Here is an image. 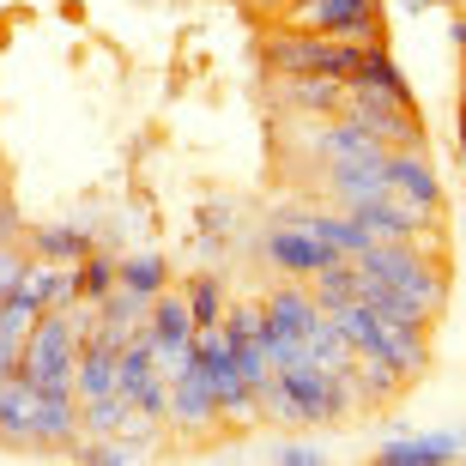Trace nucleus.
I'll return each instance as SVG.
<instances>
[{
  "label": "nucleus",
  "mask_w": 466,
  "mask_h": 466,
  "mask_svg": "<svg viewBox=\"0 0 466 466\" xmlns=\"http://www.w3.org/2000/svg\"><path fill=\"white\" fill-rule=\"evenodd\" d=\"M116 279L134 285V291H146V297H157L170 285V260L157 255V248H127V255H116Z\"/></svg>",
  "instance_id": "obj_23"
},
{
  "label": "nucleus",
  "mask_w": 466,
  "mask_h": 466,
  "mask_svg": "<svg viewBox=\"0 0 466 466\" xmlns=\"http://www.w3.org/2000/svg\"><path fill=\"white\" fill-rule=\"evenodd\" d=\"M260 61H267V73H273V79H291V73H328V79H351V73H358V43L279 25V31L260 36Z\"/></svg>",
  "instance_id": "obj_1"
},
{
  "label": "nucleus",
  "mask_w": 466,
  "mask_h": 466,
  "mask_svg": "<svg viewBox=\"0 0 466 466\" xmlns=\"http://www.w3.org/2000/svg\"><path fill=\"white\" fill-rule=\"evenodd\" d=\"M146 309H152V297L116 279V285L97 297V333H91V339H104V346L121 351L127 339H134V333H146Z\"/></svg>",
  "instance_id": "obj_12"
},
{
  "label": "nucleus",
  "mask_w": 466,
  "mask_h": 466,
  "mask_svg": "<svg viewBox=\"0 0 466 466\" xmlns=\"http://www.w3.org/2000/svg\"><path fill=\"white\" fill-rule=\"evenodd\" d=\"M182 297H188V309H194V328H207V321H225V279L218 273H194L188 285H182Z\"/></svg>",
  "instance_id": "obj_25"
},
{
  "label": "nucleus",
  "mask_w": 466,
  "mask_h": 466,
  "mask_svg": "<svg viewBox=\"0 0 466 466\" xmlns=\"http://www.w3.org/2000/svg\"><path fill=\"white\" fill-rule=\"evenodd\" d=\"M431 260H436L431 242H370L363 255H351V267H358L363 279H376V285H406V279H418Z\"/></svg>",
  "instance_id": "obj_11"
},
{
  "label": "nucleus",
  "mask_w": 466,
  "mask_h": 466,
  "mask_svg": "<svg viewBox=\"0 0 466 466\" xmlns=\"http://www.w3.org/2000/svg\"><path fill=\"white\" fill-rule=\"evenodd\" d=\"M333 321H339V333H346V346L351 351H370V358H381V315L376 309H363V303H346V309H328Z\"/></svg>",
  "instance_id": "obj_24"
},
{
  "label": "nucleus",
  "mask_w": 466,
  "mask_h": 466,
  "mask_svg": "<svg viewBox=\"0 0 466 466\" xmlns=\"http://www.w3.org/2000/svg\"><path fill=\"white\" fill-rule=\"evenodd\" d=\"M273 18L291 31L346 36V43L381 36V0H273Z\"/></svg>",
  "instance_id": "obj_3"
},
{
  "label": "nucleus",
  "mask_w": 466,
  "mask_h": 466,
  "mask_svg": "<svg viewBox=\"0 0 466 466\" xmlns=\"http://www.w3.org/2000/svg\"><path fill=\"white\" fill-rule=\"evenodd\" d=\"M346 376H351V388H358V406H381V400H394L400 388H412V381L400 376L388 358H370V351H358V358H351Z\"/></svg>",
  "instance_id": "obj_21"
},
{
  "label": "nucleus",
  "mask_w": 466,
  "mask_h": 466,
  "mask_svg": "<svg viewBox=\"0 0 466 466\" xmlns=\"http://www.w3.org/2000/svg\"><path fill=\"white\" fill-rule=\"evenodd\" d=\"M388 188L406 194L418 212L442 218V182H436V170H431V157H424V146H412V152H388Z\"/></svg>",
  "instance_id": "obj_13"
},
{
  "label": "nucleus",
  "mask_w": 466,
  "mask_h": 466,
  "mask_svg": "<svg viewBox=\"0 0 466 466\" xmlns=\"http://www.w3.org/2000/svg\"><path fill=\"white\" fill-rule=\"evenodd\" d=\"M449 43L466 55V13H454V18H449Z\"/></svg>",
  "instance_id": "obj_32"
},
{
  "label": "nucleus",
  "mask_w": 466,
  "mask_h": 466,
  "mask_svg": "<svg viewBox=\"0 0 466 466\" xmlns=\"http://www.w3.org/2000/svg\"><path fill=\"white\" fill-rule=\"evenodd\" d=\"M381 358L394 363L406 381H418L431 370V328H418V321H381Z\"/></svg>",
  "instance_id": "obj_16"
},
{
  "label": "nucleus",
  "mask_w": 466,
  "mask_h": 466,
  "mask_svg": "<svg viewBox=\"0 0 466 466\" xmlns=\"http://www.w3.org/2000/svg\"><path fill=\"white\" fill-rule=\"evenodd\" d=\"M36 321H43V309L36 303H25V297H0V376H13L18 358H25V346H31Z\"/></svg>",
  "instance_id": "obj_17"
},
{
  "label": "nucleus",
  "mask_w": 466,
  "mask_h": 466,
  "mask_svg": "<svg viewBox=\"0 0 466 466\" xmlns=\"http://www.w3.org/2000/svg\"><path fill=\"white\" fill-rule=\"evenodd\" d=\"M25 260H31V242L18 237V242H0V297H13L18 273H25Z\"/></svg>",
  "instance_id": "obj_30"
},
{
  "label": "nucleus",
  "mask_w": 466,
  "mask_h": 466,
  "mask_svg": "<svg viewBox=\"0 0 466 466\" xmlns=\"http://www.w3.org/2000/svg\"><path fill=\"white\" fill-rule=\"evenodd\" d=\"M164 431L170 436H218L225 418H218V394L200 363H188L182 376L170 381V412H164Z\"/></svg>",
  "instance_id": "obj_7"
},
{
  "label": "nucleus",
  "mask_w": 466,
  "mask_h": 466,
  "mask_svg": "<svg viewBox=\"0 0 466 466\" xmlns=\"http://www.w3.org/2000/svg\"><path fill=\"white\" fill-rule=\"evenodd\" d=\"M25 242H31V255L67 260V267H79V260L97 248V237H91L86 225H31V230H25Z\"/></svg>",
  "instance_id": "obj_19"
},
{
  "label": "nucleus",
  "mask_w": 466,
  "mask_h": 466,
  "mask_svg": "<svg viewBox=\"0 0 466 466\" xmlns=\"http://www.w3.org/2000/svg\"><path fill=\"white\" fill-rule=\"evenodd\" d=\"M279 388H285V394H291V406H297V431H333V424H346L351 412H363L351 376L321 370V363L279 370Z\"/></svg>",
  "instance_id": "obj_2"
},
{
  "label": "nucleus",
  "mask_w": 466,
  "mask_h": 466,
  "mask_svg": "<svg viewBox=\"0 0 466 466\" xmlns=\"http://www.w3.org/2000/svg\"><path fill=\"white\" fill-rule=\"evenodd\" d=\"M461 109H466V79H461Z\"/></svg>",
  "instance_id": "obj_34"
},
{
  "label": "nucleus",
  "mask_w": 466,
  "mask_h": 466,
  "mask_svg": "<svg viewBox=\"0 0 466 466\" xmlns=\"http://www.w3.org/2000/svg\"><path fill=\"white\" fill-rule=\"evenodd\" d=\"M97 394H116V346L86 339L73 358V400H97Z\"/></svg>",
  "instance_id": "obj_18"
},
{
  "label": "nucleus",
  "mask_w": 466,
  "mask_h": 466,
  "mask_svg": "<svg viewBox=\"0 0 466 466\" xmlns=\"http://www.w3.org/2000/svg\"><path fill=\"white\" fill-rule=\"evenodd\" d=\"M127 400L121 394H97V400H79V436H116Z\"/></svg>",
  "instance_id": "obj_26"
},
{
  "label": "nucleus",
  "mask_w": 466,
  "mask_h": 466,
  "mask_svg": "<svg viewBox=\"0 0 466 466\" xmlns=\"http://www.w3.org/2000/svg\"><path fill=\"white\" fill-rule=\"evenodd\" d=\"M73 358H79V333H73L67 309H43L31 346L18 358V376H31L43 394H73Z\"/></svg>",
  "instance_id": "obj_4"
},
{
  "label": "nucleus",
  "mask_w": 466,
  "mask_h": 466,
  "mask_svg": "<svg viewBox=\"0 0 466 466\" xmlns=\"http://www.w3.org/2000/svg\"><path fill=\"white\" fill-rule=\"evenodd\" d=\"M351 218H358L363 230H370V242H431L436 230H442V218H431V212H418L406 194H376V200H358V207H346Z\"/></svg>",
  "instance_id": "obj_6"
},
{
  "label": "nucleus",
  "mask_w": 466,
  "mask_h": 466,
  "mask_svg": "<svg viewBox=\"0 0 466 466\" xmlns=\"http://www.w3.org/2000/svg\"><path fill=\"white\" fill-rule=\"evenodd\" d=\"M36 406H43V388L31 376H0V442H13V449H31L36 436Z\"/></svg>",
  "instance_id": "obj_14"
},
{
  "label": "nucleus",
  "mask_w": 466,
  "mask_h": 466,
  "mask_svg": "<svg viewBox=\"0 0 466 466\" xmlns=\"http://www.w3.org/2000/svg\"><path fill=\"white\" fill-rule=\"evenodd\" d=\"M67 442H79V400L73 394H43L31 449H67Z\"/></svg>",
  "instance_id": "obj_20"
},
{
  "label": "nucleus",
  "mask_w": 466,
  "mask_h": 466,
  "mask_svg": "<svg viewBox=\"0 0 466 466\" xmlns=\"http://www.w3.org/2000/svg\"><path fill=\"white\" fill-rule=\"evenodd\" d=\"M49 279H55V260L31 255V260H25V273H18V285H13V291L25 297V303H36V309H49Z\"/></svg>",
  "instance_id": "obj_29"
},
{
  "label": "nucleus",
  "mask_w": 466,
  "mask_h": 466,
  "mask_svg": "<svg viewBox=\"0 0 466 466\" xmlns=\"http://www.w3.org/2000/svg\"><path fill=\"white\" fill-rule=\"evenodd\" d=\"M267 461H273V466H321L328 454L315 449L309 436H297V431H279V436H273V449H267Z\"/></svg>",
  "instance_id": "obj_27"
},
{
  "label": "nucleus",
  "mask_w": 466,
  "mask_h": 466,
  "mask_svg": "<svg viewBox=\"0 0 466 466\" xmlns=\"http://www.w3.org/2000/svg\"><path fill=\"white\" fill-rule=\"evenodd\" d=\"M116 285V255H104V248H91L86 260H79V297L86 303H97V297Z\"/></svg>",
  "instance_id": "obj_28"
},
{
  "label": "nucleus",
  "mask_w": 466,
  "mask_h": 466,
  "mask_svg": "<svg viewBox=\"0 0 466 466\" xmlns=\"http://www.w3.org/2000/svg\"><path fill=\"white\" fill-rule=\"evenodd\" d=\"M461 170H466V109H461Z\"/></svg>",
  "instance_id": "obj_33"
},
{
  "label": "nucleus",
  "mask_w": 466,
  "mask_h": 466,
  "mask_svg": "<svg viewBox=\"0 0 466 466\" xmlns=\"http://www.w3.org/2000/svg\"><path fill=\"white\" fill-rule=\"evenodd\" d=\"M18 237H25V218H18V207L0 194V242H18Z\"/></svg>",
  "instance_id": "obj_31"
},
{
  "label": "nucleus",
  "mask_w": 466,
  "mask_h": 466,
  "mask_svg": "<svg viewBox=\"0 0 466 466\" xmlns=\"http://www.w3.org/2000/svg\"><path fill=\"white\" fill-rule=\"evenodd\" d=\"M285 212H291V207H285ZM291 218L309 230V237L321 242L333 260H351V255H363V248H370V230H363L346 207H333V212H291Z\"/></svg>",
  "instance_id": "obj_15"
},
{
  "label": "nucleus",
  "mask_w": 466,
  "mask_h": 466,
  "mask_svg": "<svg viewBox=\"0 0 466 466\" xmlns=\"http://www.w3.org/2000/svg\"><path fill=\"white\" fill-rule=\"evenodd\" d=\"M273 97L291 104V116H309V121L346 116V79H328V73H291V79H273Z\"/></svg>",
  "instance_id": "obj_10"
},
{
  "label": "nucleus",
  "mask_w": 466,
  "mask_h": 466,
  "mask_svg": "<svg viewBox=\"0 0 466 466\" xmlns=\"http://www.w3.org/2000/svg\"><path fill=\"white\" fill-rule=\"evenodd\" d=\"M267 6H273V0H267Z\"/></svg>",
  "instance_id": "obj_36"
},
{
  "label": "nucleus",
  "mask_w": 466,
  "mask_h": 466,
  "mask_svg": "<svg viewBox=\"0 0 466 466\" xmlns=\"http://www.w3.org/2000/svg\"><path fill=\"white\" fill-rule=\"evenodd\" d=\"M67 461H86V466H139L152 449H139V442H127V436H79V442H67Z\"/></svg>",
  "instance_id": "obj_22"
},
{
  "label": "nucleus",
  "mask_w": 466,
  "mask_h": 466,
  "mask_svg": "<svg viewBox=\"0 0 466 466\" xmlns=\"http://www.w3.org/2000/svg\"><path fill=\"white\" fill-rule=\"evenodd\" d=\"M442 6H466V0H442Z\"/></svg>",
  "instance_id": "obj_35"
},
{
  "label": "nucleus",
  "mask_w": 466,
  "mask_h": 466,
  "mask_svg": "<svg viewBox=\"0 0 466 466\" xmlns=\"http://www.w3.org/2000/svg\"><path fill=\"white\" fill-rule=\"evenodd\" d=\"M321 194L333 207H358V200L388 194V152L351 157V164H321Z\"/></svg>",
  "instance_id": "obj_9"
},
{
  "label": "nucleus",
  "mask_w": 466,
  "mask_h": 466,
  "mask_svg": "<svg viewBox=\"0 0 466 466\" xmlns=\"http://www.w3.org/2000/svg\"><path fill=\"white\" fill-rule=\"evenodd\" d=\"M255 260H260V267H267L273 279H309L315 267H328L333 255H328V248H321V242H315L303 225H297L291 212L279 207V212H273V225H267V237L255 242Z\"/></svg>",
  "instance_id": "obj_5"
},
{
  "label": "nucleus",
  "mask_w": 466,
  "mask_h": 466,
  "mask_svg": "<svg viewBox=\"0 0 466 466\" xmlns=\"http://www.w3.org/2000/svg\"><path fill=\"white\" fill-rule=\"evenodd\" d=\"M466 461V431H400V436H381L376 466H454Z\"/></svg>",
  "instance_id": "obj_8"
}]
</instances>
